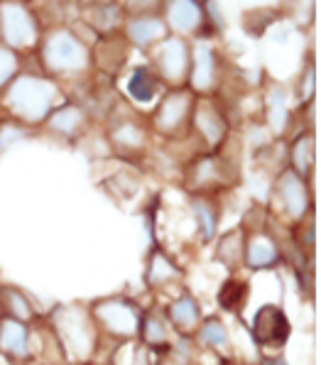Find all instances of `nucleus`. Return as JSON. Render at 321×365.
Returning a JSON list of instances; mask_svg holds the SVG:
<instances>
[{
    "instance_id": "obj_1",
    "label": "nucleus",
    "mask_w": 321,
    "mask_h": 365,
    "mask_svg": "<svg viewBox=\"0 0 321 365\" xmlns=\"http://www.w3.org/2000/svg\"><path fill=\"white\" fill-rule=\"evenodd\" d=\"M59 88L39 76H22L5 88V103L25 123H42L59 108Z\"/></svg>"
},
{
    "instance_id": "obj_2",
    "label": "nucleus",
    "mask_w": 321,
    "mask_h": 365,
    "mask_svg": "<svg viewBox=\"0 0 321 365\" xmlns=\"http://www.w3.org/2000/svg\"><path fill=\"white\" fill-rule=\"evenodd\" d=\"M54 327H57V339L66 356L74 361H88V356L96 348V329L93 319L83 312L81 307H64L54 314Z\"/></svg>"
},
{
    "instance_id": "obj_3",
    "label": "nucleus",
    "mask_w": 321,
    "mask_h": 365,
    "mask_svg": "<svg viewBox=\"0 0 321 365\" xmlns=\"http://www.w3.org/2000/svg\"><path fill=\"white\" fill-rule=\"evenodd\" d=\"M93 314L96 324L121 341H131L135 336H140V327H143L145 317L126 297H113V299L98 302V304H93Z\"/></svg>"
},
{
    "instance_id": "obj_4",
    "label": "nucleus",
    "mask_w": 321,
    "mask_h": 365,
    "mask_svg": "<svg viewBox=\"0 0 321 365\" xmlns=\"http://www.w3.org/2000/svg\"><path fill=\"white\" fill-rule=\"evenodd\" d=\"M42 59L52 71H76L86 64V49L69 30H57L42 44Z\"/></svg>"
},
{
    "instance_id": "obj_5",
    "label": "nucleus",
    "mask_w": 321,
    "mask_h": 365,
    "mask_svg": "<svg viewBox=\"0 0 321 365\" xmlns=\"http://www.w3.org/2000/svg\"><path fill=\"white\" fill-rule=\"evenodd\" d=\"M0 35L5 39V47H32L39 35L37 20L20 3L0 5Z\"/></svg>"
},
{
    "instance_id": "obj_6",
    "label": "nucleus",
    "mask_w": 321,
    "mask_h": 365,
    "mask_svg": "<svg viewBox=\"0 0 321 365\" xmlns=\"http://www.w3.org/2000/svg\"><path fill=\"white\" fill-rule=\"evenodd\" d=\"M191 110H194V98H191L189 88H174L165 96L155 115V125L165 135H179L191 120Z\"/></svg>"
},
{
    "instance_id": "obj_7",
    "label": "nucleus",
    "mask_w": 321,
    "mask_h": 365,
    "mask_svg": "<svg viewBox=\"0 0 321 365\" xmlns=\"http://www.w3.org/2000/svg\"><path fill=\"white\" fill-rule=\"evenodd\" d=\"M155 69H157V78H160V81L165 78V81H170V83H182L184 78L189 76V69H191L189 47L182 39L165 37L155 52Z\"/></svg>"
},
{
    "instance_id": "obj_8",
    "label": "nucleus",
    "mask_w": 321,
    "mask_h": 365,
    "mask_svg": "<svg viewBox=\"0 0 321 365\" xmlns=\"http://www.w3.org/2000/svg\"><path fill=\"white\" fill-rule=\"evenodd\" d=\"M253 336H255V344L260 346L282 348L290 339V322H287L282 309L275 304H265L258 309L255 319H253Z\"/></svg>"
},
{
    "instance_id": "obj_9",
    "label": "nucleus",
    "mask_w": 321,
    "mask_h": 365,
    "mask_svg": "<svg viewBox=\"0 0 321 365\" xmlns=\"http://www.w3.org/2000/svg\"><path fill=\"white\" fill-rule=\"evenodd\" d=\"M221 184H230V172H228V162H223L216 155H206L194 160V165L187 170V187L189 189H216Z\"/></svg>"
},
{
    "instance_id": "obj_10",
    "label": "nucleus",
    "mask_w": 321,
    "mask_h": 365,
    "mask_svg": "<svg viewBox=\"0 0 321 365\" xmlns=\"http://www.w3.org/2000/svg\"><path fill=\"white\" fill-rule=\"evenodd\" d=\"M191 120H194L196 130L206 140L208 148H216V145H221L223 140H226L228 123L213 101H201V103H196L194 110H191Z\"/></svg>"
},
{
    "instance_id": "obj_11",
    "label": "nucleus",
    "mask_w": 321,
    "mask_h": 365,
    "mask_svg": "<svg viewBox=\"0 0 321 365\" xmlns=\"http://www.w3.org/2000/svg\"><path fill=\"white\" fill-rule=\"evenodd\" d=\"M277 196L282 201L285 211L292 218H302L309 211V189H307V179L297 177L292 170H287L285 174H280L277 179Z\"/></svg>"
},
{
    "instance_id": "obj_12",
    "label": "nucleus",
    "mask_w": 321,
    "mask_h": 365,
    "mask_svg": "<svg viewBox=\"0 0 321 365\" xmlns=\"http://www.w3.org/2000/svg\"><path fill=\"white\" fill-rule=\"evenodd\" d=\"M0 351L13 358L30 356V331H27V324L0 317Z\"/></svg>"
},
{
    "instance_id": "obj_13",
    "label": "nucleus",
    "mask_w": 321,
    "mask_h": 365,
    "mask_svg": "<svg viewBox=\"0 0 321 365\" xmlns=\"http://www.w3.org/2000/svg\"><path fill=\"white\" fill-rule=\"evenodd\" d=\"M248 267L253 269H268L280 260V248L270 235L255 233L250 238H245V257Z\"/></svg>"
},
{
    "instance_id": "obj_14",
    "label": "nucleus",
    "mask_w": 321,
    "mask_h": 365,
    "mask_svg": "<svg viewBox=\"0 0 321 365\" xmlns=\"http://www.w3.org/2000/svg\"><path fill=\"white\" fill-rule=\"evenodd\" d=\"M245 228H235V231H228L226 235L218 238L216 245V260L221 262L223 267H228L230 272L243 265L245 257Z\"/></svg>"
},
{
    "instance_id": "obj_15",
    "label": "nucleus",
    "mask_w": 321,
    "mask_h": 365,
    "mask_svg": "<svg viewBox=\"0 0 321 365\" xmlns=\"http://www.w3.org/2000/svg\"><path fill=\"white\" fill-rule=\"evenodd\" d=\"M0 312H3L5 319H13V322L20 324H27L35 319V307L15 287H0Z\"/></svg>"
},
{
    "instance_id": "obj_16",
    "label": "nucleus",
    "mask_w": 321,
    "mask_h": 365,
    "mask_svg": "<svg viewBox=\"0 0 321 365\" xmlns=\"http://www.w3.org/2000/svg\"><path fill=\"white\" fill-rule=\"evenodd\" d=\"M189 76H191L194 88H199V91H211L213 88V81H216V54L208 47L196 49Z\"/></svg>"
},
{
    "instance_id": "obj_17",
    "label": "nucleus",
    "mask_w": 321,
    "mask_h": 365,
    "mask_svg": "<svg viewBox=\"0 0 321 365\" xmlns=\"http://www.w3.org/2000/svg\"><path fill=\"white\" fill-rule=\"evenodd\" d=\"M167 319H170L184 336H189L191 331L199 329V304H196L189 294L179 297V299H174L170 309H167Z\"/></svg>"
},
{
    "instance_id": "obj_18",
    "label": "nucleus",
    "mask_w": 321,
    "mask_h": 365,
    "mask_svg": "<svg viewBox=\"0 0 321 365\" xmlns=\"http://www.w3.org/2000/svg\"><path fill=\"white\" fill-rule=\"evenodd\" d=\"M128 35H131V39L138 44V47L148 49L152 42L167 37V25L160 18L145 15V18H138V20L131 22V27H128Z\"/></svg>"
},
{
    "instance_id": "obj_19",
    "label": "nucleus",
    "mask_w": 321,
    "mask_h": 365,
    "mask_svg": "<svg viewBox=\"0 0 321 365\" xmlns=\"http://www.w3.org/2000/svg\"><path fill=\"white\" fill-rule=\"evenodd\" d=\"M140 339L148 346L157 348V351H167L170 348V331H167V322L162 317V312L152 309L143 317V327H140Z\"/></svg>"
},
{
    "instance_id": "obj_20",
    "label": "nucleus",
    "mask_w": 321,
    "mask_h": 365,
    "mask_svg": "<svg viewBox=\"0 0 321 365\" xmlns=\"http://www.w3.org/2000/svg\"><path fill=\"white\" fill-rule=\"evenodd\" d=\"M145 279H148L150 287H165V284L174 282V279H182V269H179L165 252L157 250L155 255L150 257L148 272H145Z\"/></svg>"
},
{
    "instance_id": "obj_21",
    "label": "nucleus",
    "mask_w": 321,
    "mask_h": 365,
    "mask_svg": "<svg viewBox=\"0 0 321 365\" xmlns=\"http://www.w3.org/2000/svg\"><path fill=\"white\" fill-rule=\"evenodd\" d=\"M314 165V138L312 133H302L295 138V145H292V172L297 177L307 179L309 172H312Z\"/></svg>"
},
{
    "instance_id": "obj_22",
    "label": "nucleus",
    "mask_w": 321,
    "mask_h": 365,
    "mask_svg": "<svg viewBox=\"0 0 321 365\" xmlns=\"http://www.w3.org/2000/svg\"><path fill=\"white\" fill-rule=\"evenodd\" d=\"M157 88H160V78H157V74H152L148 66H140V69L133 71L131 83H128V91H131V96L135 101L148 103V101L157 96Z\"/></svg>"
},
{
    "instance_id": "obj_23",
    "label": "nucleus",
    "mask_w": 321,
    "mask_h": 365,
    "mask_svg": "<svg viewBox=\"0 0 321 365\" xmlns=\"http://www.w3.org/2000/svg\"><path fill=\"white\" fill-rule=\"evenodd\" d=\"M170 18L182 32H194L196 25L204 22V3H172Z\"/></svg>"
},
{
    "instance_id": "obj_24",
    "label": "nucleus",
    "mask_w": 321,
    "mask_h": 365,
    "mask_svg": "<svg viewBox=\"0 0 321 365\" xmlns=\"http://www.w3.org/2000/svg\"><path fill=\"white\" fill-rule=\"evenodd\" d=\"M49 128L61 135H74L83 128V113L71 103H61L52 115H49Z\"/></svg>"
},
{
    "instance_id": "obj_25",
    "label": "nucleus",
    "mask_w": 321,
    "mask_h": 365,
    "mask_svg": "<svg viewBox=\"0 0 321 365\" xmlns=\"http://www.w3.org/2000/svg\"><path fill=\"white\" fill-rule=\"evenodd\" d=\"M245 297H248V284L243 279L230 277L221 284V289H218V304H221V309H226V312L240 314L245 307Z\"/></svg>"
},
{
    "instance_id": "obj_26",
    "label": "nucleus",
    "mask_w": 321,
    "mask_h": 365,
    "mask_svg": "<svg viewBox=\"0 0 321 365\" xmlns=\"http://www.w3.org/2000/svg\"><path fill=\"white\" fill-rule=\"evenodd\" d=\"M101 44V64L106 71H116L123 69V61L128 57V47L121 37H108L106 42H98Z\"/></svg>"
},
{
    "instance_id": "obj_27",
    "label": "nucleus",
    "mask_w": 321,
    "mask_h": 365,
    "mask_svg": "<svg viewBox=\"0 0 321 365\" xmlns=\"http://www.w3.org/2000/svg\"><path fill=\"white\" fill-rule=\"evenodd\" d=\"M199 336H201V344H206V346L216 348V351H218V348H228V346H230V341H228V331H226V327H223V324L218 322L216 317L206 319V322L201 324Z\"/></svg>"
},
{
    "instance_id": "obj_28",
    "label": "nucleus",
    "mask_w": 321,
    "mask_h": 365,
    "mask_svg": "<svg viewBox=\"0 0 321 365\" xmlns=\"http://www.w3.org/2000/svg\"><path fill=\"white\" fill-rule=\"evenodd\" d=\"M88 10L96 13V18H91V22L101 32H111L118 25L121 8H118L116 3H88Z\"/></svg>"
},
{
    "instance_id": "obj_29",
    "label": "nucleus",
    "mask_w": 321,
    "mask_h": 365,
    "mask_svg": "<svg viewBox=\"0 0 321 365\" xmlns=\"http://www.w3.org/2000/svg\"><path fill=\"white\" fill-rule=\"evenodd\" d=\"M194 211H196V218H199L201 228H204V238L211 240L213 233H216V223H218L216 204H211V201H206V199H196Z\"/></svg>"
},
{
    "instance_id": "obj_30",
    "label": "nucleus",
    "mask_w": 321,
    "mask_h": 365,
    "mask_svg": "<svg viewBox=\"0 0 321 365\" xmlns=\"http://www.w3.org/2000/svg\"><path fill=\"white\" fill-rule=\"evenodd\" d=\"M15 74H18V54L15 49L0 44V91L10 86Z\"/></svg>"
},
{
    "instance_id": "obj_31",
    "label": "nucleus",
    "mask_w": 321,
    "mask_h": 365,
    "mask_svg": "<svg viewBox=\"0 0 321 365\" xmlns=\"http://www.w3.org/2000/svg\"><path fill=\"white\" fill-rule=\"evenodd\" d=\"M118 143H123L126 148H140L145 143V133L135 123H123L118 130Z\"/></svg>"
},
{
    "instance_id": "obj_32",
    "label": "nucleus",
    "mask_w": 321,
    "mask_h": 365,
    "mask_svg": "<svg viewBox=\"0 0 321 365\" xmlns=\"http://www.w3.org/2000/svg\"><path fill=\"white\" fill-rule=\"evenodd\" d=\"M268 365H287V363L282 361V358H270Z\"/></svg>"
},
{
    "instance_id": "obj_33",
    "label": "nucleus",
    "mask_w": 321,
    "mask_h": 365,
    "mask_svg": "<svg viewBox=\"0 0 321 365\" xmlns=\"http://www.w3.org/2000/svg\"><path fill=\"white\" fill-rule=\"evenodd\" d=\"M221 365H238V363H233V361H228V358H223Z\"/></svg>"
}]
</instances>
